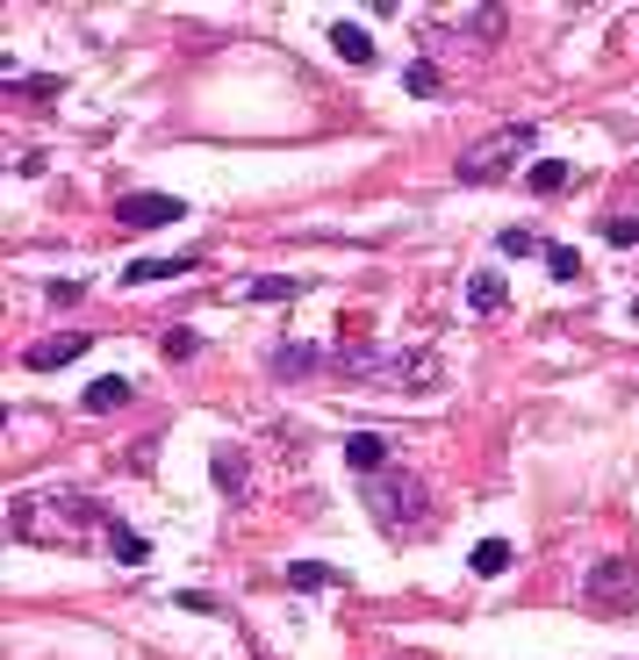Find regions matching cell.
Returning <instances> with one entry per match:
<instances>
[{"instance_id": "1", "label": "cell", "mask_w": 639, "mask_h": 660, "mask_svg": "<svg viewBox=\"0 0 639 660\" xmlns=\"http://www.w3.org/2000/svg\"><path fill=\"white\" fill-rule=\"evenodd\" d=\"M8 531L29 546H87L101 531V502L80 488H51V496H14Z\"/></svg>"}, {"instance_id": "2", "label": "cell", "mask_w": 639, "mask_h": 660, "mask_svg": "<svg viewBox=\"0 0 639 660\" xmlns=\"http://www.w3.org/2000/svg\"><path fill=\"white\" fill-rule=\"evenodd\" d=\"M331 366L345 380H367V388H388V395H432L446 380L438 352H395V345H338Z\"/></svg>"}, {"instance_id": "3", "label": "cell", "mask_w": 639, "mask_h": 660, "mask_svg": "<svg viewBox=\"0 0 639 660\" xmlns=\"http://www.w3.org/2000/svg\"><path fill=\"white\" fill-rule=\"evenodd\" d=\"M367 510L382 517L388 539H417V531H424V510H432V488H424L417 474L388 467V474H374V481H367Z\"/></svg>"}, {"instance_id": "4", "label": "cell", "mask_w": 639, "mask_h": 660, "mask_svg": "<svg viewBox=\"0 0 639 660\" xmlns=\"http://www.w3.org/2000/svg\"><path fill=\"white\" fill-rule=\"evenodd\" d=\"M517 159H531V122H504V130H489L481 144H467L453 180H460V187H489V180L517 173Z\"/></svg>"}, {"instance_id": "5", "label": "cell", "mask_w": 639, "mask_h": 660, "mask_svg": "<svg viewBox=\"0 0 639 660\" xmlns=\"http://www.w3.org/2000/svg\"><path fill=\"white\" fill-rule=\"evenodd\" d=\"M582 596L597 610H632L639 603V560H626V552L597 560V567H589V581H582Z\"/></svg>"}, {"instance_id": "6", "label": "cell", "mask_w": 639, "mask_h": 660, "mask_svg": "<svg viewBox=\"0 0 639 660\" xmlns=\"http://www.w3.org/2000/svg\"><path fill=\"white\" fill-rule=\"evenodd\" d=\"M180 216H187L180 194H115V223H123V230H165Z\"/></svg>"}, {"instance_id": "7", "label": "cell", "mask_w": 639, "mask_h": 660, "mask_svg": "<svg viewBox=\"0 0 639 660\" xmlns=\"http://www.w3.org/2000/svg\"><path fill=\"white\" fill-rule=\"evenodd\" d=\"M87 345H94L87 331H58V337H43V345H29V352H22V366H29V374H51V366H72Z\"/></svg>"}, {"instance_id": "8", "label": "cell", "mask_w": 639, "mask_h": 660, "mask_svg": "<svg viewBox=\"0 0 639 660\" xmlns=\"http://www.w3.org/2000/svg\"><path fill=\"white\" fill-rule=\"evenodd\" d=\"M266 366H273L281 380H302V374H316V366H331V352H316V345H302V337H287V345L266 352Z\"/></svg>"}, {"instance_id": "9", "label": "cell", "mask_w": 639, "mask_h": 660, "mask_svg": "<svg viewBox=\"0 0 639 660\" xmlns=\"http://www.w3.org/2000/svg\"><path fill=\"white\" fill-rule=\"evenodd\" d=\"M504 302H510V281L496 266L467 273V309H475V316H504Z\"/></svg>"}, {"instance_id": "10", "label": "cell", "mask_w": 639, "mask_h": 660, "mask_svg": "<svg viewBox=\"0 0 639 660\" xmlns=\"http://www.w3.org/2000/svg\"><path fill=\"white\" fill-rule=\"evenodd\" d=\"M209 481H216L223 488V496H245V488H252V467H245V453H237V445H216V453H209Z\"/></svg>"}, {"instance_id": "11", "label": "cell", "mask_w": 639, "mask_h": 660, "mask_svg": "<svg viewBox=\"0 0 639 660\" xmlns=\"http://www.w3.org/2000/svg\"><path fill=\"white\" fill-rule=\"evenodd\" d=\"M345 467H353V474H367V481H374V474H388V438L353 431V438H345Z\"/></svg>"}, {"instance_id": "12", "label": "cell", "mask_w": 639, "mask_h": 660, "mask_svg": "<svg viewBox=\"0 0 639 660\" xmlns=\"http://www.w3.org/2000/svg\"><path fill=\"white\" fill-rule=\"evenodd\" d=\"M202 258H130L123 266V287H151V281H180V273H194Z\"/></svg>"}, {"instance_id": "13", "label": "cell", "mask_w": 639, "mask_h": 660, "mask_svg": "<svg viewBox=\"0 0 639 660\" xmlns=\"http://www.w3.org/2000/svg\"><path fill=\"white\" fill-rule=\"evenodd\" d=\"M130 395H136V388H130L123 374H101L94 388L80 395V403H87V417H115V409H130Z\"/></svg>"}, {"instance_id": "14", "label": "cell", "mask_w": 639, "mask_h": 660, "mask_svg": "<svg viewBox=\"0 0 639 660\" xmlns=\"http://www.w3.org/2000/svg\"><path fill=\"white\" fill-rule=\"evenodd\" d=\"M287 589H345V567H324V560H287Z\"/></svg>"}, {"instance_id": "15", "label": "cell", "mask_w": 639, "mask_h": 660, "mask_svg": "<svg viewBox=\"0 0 639 660\" xmlns=\"http://www.w3.org/2000/svg\"><path fill=\"white\" fill-rule=\"evenodd\" d=\"M438 22L467 29V37H504V8H446Z\"/></svg>"}, {"instance_id": "16", "label": "cell", "mask_w": 639, "mask_h": 660, "mask_svg": "<svg viewBox=\"0 0 639 660\" xmlns=\"http://www.w3.org/2000/svg\"><path fill=\"white\" fill-rule=\"evenodd\" d=\"M331 51H338L345 65H374V37H367V29H353V22L331 29Z\"/></svg>"}, {"instance_id": "17", "label": "cell", "mask_w": 639, "mask_h": 660, "mask_svg": "<svg viewBox=\"0 0 639 660\" xmlns=\"http://www.w3.org/2000/svg\"><path fill=\"white\" fill-rule=\"evenodd\" d=\"M531 194H568V180H575V165L568 159H539V165H531Z\"/></svg>"}, {"instance_id": "18", "label": "cell", "mask_w": 639, "mask_h": 660, "mask_svg": "<svg viewBox=\"0 0 639 660\" xmlns=\"http://www.w3.org/2000/svg\"><path fill=\"white\" fill-rule=\"evenodd\" d=\"M467 567H475V575H481V581H496V575H510V539H481V546H475V560H467Z\"/></svg>"}, {"instance_id": "19", "label": "cell", "mask_w": 639, "mask_h": 660, "mask_svg": "<svg viewBox=\"0 0 639 660\" xmlns=\"http://www.w3.org/2000/svg\"><path fill=\"white\" fill-rule=\"evenodd\" d=\"M310 281H295V273H258L252 281V302H295Z\"/></svg>"}, {"instance_id": "20", "label": "cell", "mask_w": 639, "mask_h": 660, "mask_svg": "<svg viewBox=\"0 0 639 660\" xmlns=\"http://www.w3.org/2000/svg\"><path fill=\"white\" fill-rule=\"evenodd\" d=\"M496 252H504V258H546V244L531 237V230H504V237H496Z\"/></svg>"}, {"instance_id": "21", "label": "cell", "mask_w": 639, "mask_h": 660, "mask_svg": "<svg viewBox=\"0 0 639 660\" xmlns=\"http://www.w3.org/2000/svg\"><path fill=\"white\" fill-rule=\"evenodd\" d=\"M546 266H554V281H582V252H568V244H546Z\"/></svg>"}, {"instance_id": "22", "label": "cell", "mask_w": 639, "mask_h": 660, "mask_svg": "<svg viewBox=\"0 0 639 660\" xmlns=\"http://www.w3.org/2000/svg\"><path fill=\"white\" fill-rule=\"evenodd\" d=\"M403 87H409V94H438L446 80H438V65H424V58H417V65L403 72Z\"/></svg>"}, {"instance_id": "23", "label": "cell", "mask_w": 639, "mask_h": 660, "mask_svg": "<svg viewBox=\"0 0 639 660\" xmlns=\"http://www.w3.org/2000/svg\"><path fill=\"white\" fill-rule=\"evenodd\" d=\"M604 244H639V216H604Z\"/></svg>"}, {"instance_id": "24", "label": "cell", "mask_w": 639, "mask_h": 660, "mask_svg": "<svg viewBox=\"0 0 639 660\" xmlns=\"http://www.w3.org/2000/svg\"><path fill=\"white\" fill-rule=\"evenodd\" d=\"M194 352H202V337H194V331H165V359H194Z\"/></svg>"}, {"instance_id": "25", "label": "cell", "mask_w": 639, "mask_h": 660, "mask_svg": "<svg viewBox=\"0 0 639 660\" xmlns=\"http://www.w3.org/2000/svg\"><path fill=\"white\" fill-rule=\"evenodd\" d=\"M115 552H123V560L136 567V560H144V552H151V546H144V539H136V531H115Z\"/></svg>"}]
</instances>
